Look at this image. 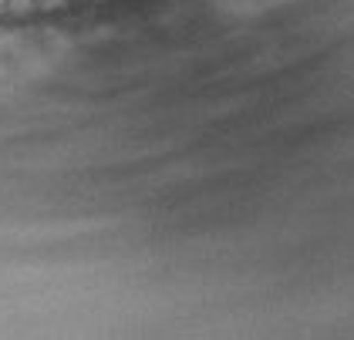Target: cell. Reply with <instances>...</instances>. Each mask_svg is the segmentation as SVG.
I'll list each match as a JSON object with an SVG mask.
<instances>
[{"label": "cell", "instance_id": "obj_1", "mask_svg": "<svg viewBox=\"0 0 354 340\" xmlns=\"http://www.w3.org/2000/svg\"><path fill=\"white\" fill-rule=\"evenodd\" d=\"M37 3V10H48V14H55V10H64L71 0H34Z\"/></svg>", "mask_w": 354, "mask_h": 340}, {"label": "cell", "instance_id": "obj_2", "mask_svg": "<svg viewBox=\"0 0 354 340\" xmlns=\"http://www.w3.org/2000/svg\"><path fill=\"white\" fill-rule=\"evenodd\" d=\"M7 7H10L14 14H28V10H34L37 3H34V0H7Z\"/></svg>", "mask_w": 354, "mask_h": 340}]
</instances>
